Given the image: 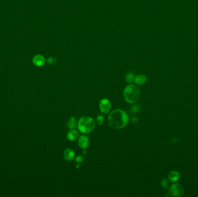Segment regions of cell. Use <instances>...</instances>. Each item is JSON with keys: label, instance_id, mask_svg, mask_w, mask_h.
I'll use <instances>...</instances> for the list:
<instances>
[{"label": "cell", "instance_id": "19", "mask_svg": "<svg viewBox=\"0 0 198 197\" xmlns=\"http://www.w3.org/2000/svg\"><path fill=\"white\" fill-rule=\"evenodd\" d=\"M137 120H138L137 118H133V119H132V121H133V123H136L137 121Z\"/></svg>", "mask_w": 198, "mask_h": 197}, {"label": "cell", "instance_id": "14", "mask_svg": "<svg viewBox=\"0 0 198 197\" xmlns=\"http://www.w3.org/2000/svg\"><path fill=\"white\" fill-rule=\"evenodd\" d=\"M104 120V116L102 114H98L96 118V122L98 125H102Z\"/></svg>", "mask_w": 198, "mask_h": 197}, {"label": "cell", "instance_id": "7", "mask_svg": "<svg viewBox=\"0 0 198 197\" xmlns=\"http://www.w3.org/2000/svg\"><path fill=\"white\" fill-rule=\"evenodd\" d=\"M32 62L36 66L41 67L44 65L45 62V59L43 56L41 55H37L33 57Z\"/></svg>", "mask_w": 198, "mask_h": 197}, {"label": "cell", "instance_id": "4", "mask_svg": "<svg viewBox=\"0 0 198 197\" xmlns=\"http://www.w3.org/2000/svg\"><path fill=\"white\" fill-rule=\"evenodd\" d=\"M184 193L183 187L180 184L173 183L169 187V194L171 196L180 197L183 196Z\"/></svg>", "mask_w": 198, "mask_h": 197}, {"label": "cell", "instance_id": "6", "mask_svg": "<svg viewBox=\"0 0 198 197\" xmlns=\"http://www.w3.org/2000/svg\"><path fill=\"white\" fill-rule=\"evenodd\" d=\"M90 143L89 139L87 136L81 135L78 138V144L80 148L82 149H86L88 148Z\"/></svg>", "mask_w": 198, "mask_h": 197}, {"label": "cell", "instance_id": "12", "mask_svg": "<svg viewBox=\"0 0 198 197\" xmlns=\"http://www.w3.org/2000/svg\"><path fill=\"white\" fill-rule=\"evenodd\" d=\"M77 124H78L77 120L75 117L70 118L67 123V127L70 129H74L77 126Z\"/></svg>", "mask_w": 198, "mask_h": 197}, {"label": "cell", "instance_id": "1", "mask_svg": "<svg viewBox=\"0 0 198 197\" xmlns=\"http://www.w3.org/2000/svg\"><path fill=\"white\" fill-rule=\"evenodd\" d=\"M129 121V116L123 110L115 109L111 112L108 117L109 125L115 129H120L125 127Z\"/></svg>", "mask_w": 198, "mask_h": 197}, {"label": "cell", "instance_id": "5", "mask_svg": "<svg viewBox=\"0 0 198 197\" xmlns=\"http://www.w3.org/2000/svg\"><path fill=\"white\" fill-rule=\"evenodd\" d=\"M99 108L100 111L104 114L108 113L111 108V104L107 98H103L99 103Z\"/></svg>", "mask_w": 198, "mask_h": 197}, {"label": "cell", "instance_id": "10", "mask_svg": "<svg viewBox=\"0 0 198 197\" xmlns=\"http://www.w3.org/2000/svg\"><path fill=\"white\" fill-rule=\"evenodd\" d=\"M63 157L66 161H71L75 157V152L71 149H67L64 152Z\"/></svg>", "mask_w": 198, "mask_h": 197}, {"label": "cell", "instance_id": "2", "mask_svg": "<svg viewBox=\"0 0 198 197\" xmlns=\"http://www.w3.org/2000/svg\"><path fill=\"white\" fill-rule=\"evenodd\" d=\"M123 97L125 101L129 104H135L140 98L141 92L140 89L135 85L127 86L123 91Z\"/></svg>", "mask_w": 198, "mask_h": 197}, {"label": "cell", "instance_id": "3", "mask_svg": "<svg viewBox=\"0 0 198 197\" xmlns=\"http://www.w3.org/2000/svg\"><path fill=\"white\" fill-rule=\"evenodd\" d=\"M96 125L93 118L89 116L82 117L78 121L77 127L80 132L82 134H88L92 131Z\"/></svg>", "mask_w": 198, "mask_h": 197}, {"label": "cell", "instance_id": "18", "mask_svg": "<svg viewBox=\"0 0 198 197\" xmlns=\"http://www.w3.org/2000/svg\"><path fill=\"white\" fill-rule=\"evenodd\" d=\"M140 109V108L138 105H133V106L131 107V112L132 113H137L139 112Z\"/></svg>", "mask_w": 198, "mask_h": 197}, {"label": "cell", "instance_id": "11", "mask_svg": "<svg viewBox=\"0 0 198 197\" xmlns=\"http://www.w3.org/2000/svg\"><path fill=\"white\" fill-rule=\"evenodd\" d=\"M147 77L144 75H138L135 77L134 82L137 85H143L147 81Z\"/></svg>", "mask_w": 198, "mask_h": 197}, {"label": "cell", "instance_id": "17", "mask_svg": "<svg viewBox=\"0 0 198 197\" xmlns=\"http://www.w3.org/2000/svg\"><path fill=\"white\" fill-rule=\"evenodd\" d=\"M84 160V157L83 156H81V155H79V156L76 157V158H75V162H77V164H80L82 162H83Z\"/></svg>", "mask_w": 198, "mask_h": 197}, {"label": "cell", "instance_id": "9", "mask_svg": "<svg viewBox=\"0 0 198 197\" xmlns=\"http://www.w3.org/2000/svg\"><path fill=\"white\" fill-rule=\"evenodd\" d=\"M79 138V133L77 130L74 129H70L67 134V138L71 142L77 140Z\"/></svg>", "mask_w": 198, "mask_h": 197}, {"label": "cell", "instance_id": "8", "mask_svg": "<svg viewBox=\"0 0 198 197\" xmlns=\"http://www.w3.org/2000/svg\"><path fill=\"white\" fill-rule=\"evenodd\" d=\"M180 177V174L177 171H172L168 174V179L172 183H176L178 182Z\"/></svg>", "mask_w": 198, "mask_h": 197}, {"label": "cell", "instance_id": "20", "mask_svg": "<svg viewBox=\"0 0 198 197\" xmlns=\"http://www.w3.org/2000/svg\"><path fill=\"white\" fill-rule=\"evenodd\" d=\"M83 154H84V155H86V154H87V151H86V150H83Z\"/></svg>", "mask_w": 198, "mask_h": 197}, {"label": "cell", "instance_id": "15", "mask_svg": "<svg viewBox=\"0 0 198 197\" xmlns=\"http://www.w3.org/2000/svg\"><path fill=\"white\" fill-rule=\"evenodd\" d=\"M161 186L163 189L166 190L169 188V181L166 179H163L161 181Z\"/></svg>", "mask_w": 198, "mask_h": 197}, {"label": "cell", "instance_id": "13", "mask_svg": "<svg viewBox=\"0 0 198 197\" xmlns=\"http://www.w3.org/2000/svg\"><path fill=\"white\" fill-rule=\"evenodd\" d=\"M135 74L133 72H129L126 74V81L128 83H132V82L134 81L135 79Z\"/></svg>", "mask_w": 198, "mask_h": 197}, {"label": "cell", "instance_id": "21", "mask_svg": "<svg viewBox=\"0 0 198 197\" xmlns=\"http://www.w3.org/2000/svg\"><path fill=\"white\" fill-rule=\"evenodd\" d=\"M80 168V165H79V164H77V165L76 166V168L77 169H79Z\"/></svg>", "mask_w": 198, "mask_h": 197}, {"label": "cell", "instance_id": "16", "mask_svg": "<svg viewBox=\"0 0 198 197\" xmlns=\"http://www.w3.org/2000/svg\"><path fill=\"white\" fill-rule=\"evenodd\" d=\"M47 62L49 65H53L57 63V59L54 57H50L48 58Z\"/></svg>", "mask_w": 198, "mask_h": 197}]
</instances>
